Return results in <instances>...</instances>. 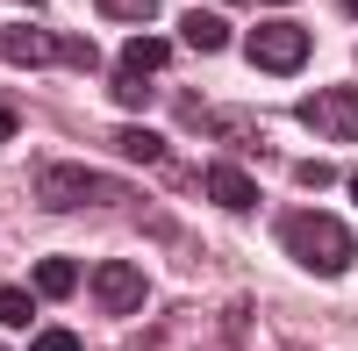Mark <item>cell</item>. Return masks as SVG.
Wrapping results in <instances>:
<instances>
[{"instance_id":"obj_1","label":"cell","mask_w":358,"mask_h":351,"mask_svg":"<svg viewBox=\"0 0 358 351\" xmlns=\"http://www.w3.org/2000/svg\"><path fill=\"white\" fill-rule=\"evenodd\" d=\"M280 244H287V258H301L308 273H351V258H358L351 229L337 215H287L280 222Z\"/></svg>"},{"instance_id":"obj_2","label":"cell","mask_w":358,"mask_h":351,"mask_svg":"<svg viewBox=\"0 0 358 351\" xmlns=\"http://www.w3.org/2000/svg\"><path fill=\"white\" fill-rule=\"evenodd\" d=\"M36 201L43 208H108V201H122V180L86 165H36Z\"/></svg>"},{"instance_id":"obj_3","label":"cell","mask_w":358,"mask_h":351,"mask_svg":"<svg viewBox=\"0 0 358 351\" xmlns=\"http://www.w3.org/2000/svg\"><path fill=\"white\" fill-rule=\"evenodd\" d=\"M244 50H251L258 72H301L308 65V29L301 22H258L244 36Z\"/></svg>"},{"instance_id":"obj_4","label":"cell","mask_w":358,"mask_h":351,"mask_svg":"<svg viewBox=\"0 0 358 351\" xmlns=\"http://www.w3.org/2000/svg\"><path fill=\"white\" fill-rule=\"evenodd\" d=\"M294 122L315 129V136H358V86H322L294 108Z\"/></svg>"},{"instance_id":"obj_5","label":"cell","mask_w":358,"mask_h":351,"mask_svg":"<svg viewBox=\"0 0 358 351\" xmlns=\"http://www.w3.org/2000/svg\"><path fill=\"white\" fill-rule=\"evenodd\" d=\"M94 294H101L108 315H136L143 301H151V280H143L136 266H101L94 273Z\"/></svg>"},{"instance_id":"obj_6","label":"cell","mask_w":358,"mask_h":351,"mask_svg":"<svg viewBox=\"0 0 358 351\" xmlns=\"http://www.w3.org/2000/svg\"><path fill=\"white\" fill-rule=\"evenodd\" d=\"M0 57L22 65V72H36V65L57 57V36H43V29H0Z\"/></svg>"},{"instance_id":"obj_7","label":"cell","mask_w":358,"mask_h":351,"mask_svg":"<svg viewBox=\"0 0 358 351\" xmlns=\"http://www.w3.org/2000/svg\"><path fill=\"white\" fill-rule=\"evenodd\" d=\"M208 201H215V208H258V187L236 165H215V172H208Z\"/></svg>"},{"instance_id":"obj_8","label":"cell","mask_w":358,"mask_h":351,"mask_svg":"<svg viewBox=\"0 0 358 351\" xmlns=\"http://www.w3.org/2000/svg\"><path fill=\"white\" fill-rule=\"evenodd\" d=\"M172 65V43L165 36H129L122 43V72H143V79H151V72H165Z\"/></svg>"},{"instance_id":"obj_9","label":"cell","mask_w":358,"mask_h":351,"mask_svg":"<svg viewBox=\"0 0 358 351\" xmlns=\"http://www.w3.org/2000/svg\"><path fill=\"white\" fill-rule=\"evenodd\" d=\"M179 36H187L194 50H222V43H229V22H222L215 8H194L187 22H179Z\"/></svg>"},{"instance_id":"obj_10","label":"cell","mask_w":358,"mask_h":351,"mask_svg":"<svg viewBox=\"0 0 358 351\" xmlns=\"http://www.w3.org/2000/svg\"><path fill=\"white\" fill-rule=\"evenodd\" d=\"M29 287H36V294H72V287H79V266H72V258H43V266L36 273H29Z\"/></svg>"},{"instance_id":"obj_11","label":"cell","mask_w":358,"mask_h":351,"mask_svg":"<svg viewBox=\"0 0 358 351\" xmlns=\"http://www.w3.org/2000/svg\"><path fill=\"white\" fill-rule=\"evenodd\" d=\"M36 323V287H0V330H29Z\"/></svg>"},{"instance_id":"obj_12","label":"cell","mask_w":358,"mask_h":351,"mask_svg":"<svg viewBox=\"0 0 358 351\" xmlns=\"http://www.w3.org/2000/svg\"><path fill=\"white\" fill-rule=\"evenodd\" d=\"M122 158L129 165H158L165 158V136L158 129H122Z\"/></svg>"},{"instance_id":"obj_13","label":"cell","mask_w":358,"mask_h":351,"mask_svg":"<svg viewBox=\"0 0 358 351\" xmlns=\"http://www.w3.org/2000/svg\"><path fill=\"white\" fill-rule=\"evenodd\" d=\"M115 101H122V108H143V101H151L143 72H122V65H115Z\"/></svg>"},{"instance_id":"obj_14","label":"cell","mask_w":358,"mask_h":351,"mask_svg":"<svg viewBox=\"0 0 358 351\" xmlns=\"http://www.w3.org/2000/svg\"><path fill=\"white\" fill-rule=\"evenodd\" d=\"M101 15H122V22H151L158 15V0H94Z\"/></svg>"},{"instance_id":"obj_15","label":"cell","mask_w":358,"mask_h":351,"mask_svg":"<svg viewBox=\"0 0 358 351\" xmlns=\"http://www.w3.org/2000/svg\"><path fill=\"white\" fill-rule=\"evenodd\" d=\"M57 57H65V65H79V72H86V65H101V50L86 43V36H65V43H57Z\"/></svg>"},{"instance_id":"obj_16","label":"cell","mask_w":358,"mask_h":351,"mask_svg":"<svg viewBox=\"0 0 358 351\" xmlns=\"http://www.w3.org/2000/svg\"><path fill=\"white\" fill-rule=\"evenodd\" d=\"M294 180H301V187H330V180H337V172H330V165H322V158H301V165H294Z\"/></svg>"},{"instance_id":"obj_17","label":"cell","mask_w":358,"mask_h":351,"mask_svg":"<svg viewBox=\"0 0 358 351\" xmlns=\"http://www.w3.org/2000/svg\"><path fill=\"white\" fill-rule=\"evenodd\" d=\"M29 351H79V337H72V330H36Z\"/></svg>"},{"instance_id":"obj_18","label":"cell","mask_w":358,"mask_h":351,"mask_svg":"<svg viewBox=\"0 0 358 351\" xmlns=\"http://www.w3.org/2000/svg\"><path fill=\"white\" fill-rule=\"evenodd\" d=\"M15 129H22V122H15V108H8V101H0V143H8Z\"/></svg>"},{"instance_id":"obj_19","label":"cell","mask_w":358,"mask_h":351,"mask_svg":"<svg viewBox=\"0 0 358 351\" xmlns=\"http://www.w3.org/2000/svg\"><path fill=\"white\" fill-rule=\"evenodd\" d=\"M351 201H358V172H351Z\"/></svg>"},{"instance_id":"obj_20","label":"cell","mask_w":358,"mask_h":351,"mask_svg":"<svg viewBox=\"0 0 358 351\" xmlns=\"http://www.w3.org/2000/svg\"><path fill=\"white\" fill-rule=\"evenodd\" d=\"M344 8H351V15H358V0H344Z\"/></svg>"},{"instance_id":"obj_21","label":"cell","mask_w":358,"mask_h":351,"mask_svg":"<svg viewBox=\"0 0 358 351\" xmlns=\"http://www.w3.org/2000/svg\"><path fill=\"white\" fill-rule=\"evenodd\" d=\"M29 8H36V0H29Z\"/></svg>"},{"instance_id":"obj_22","label":"cell","mask_w":358,"mask_h":351,"mask_svg":"<svg viewBox=\"0 0 358 351\" xmlns=\"http://www.w3.org/2000/svg\"><path fill=\"white\" fill-rule=\"evenodd\" d=\"M0 351H8V344H0Z\"/></svg>"}]
</instances>
